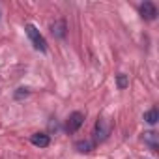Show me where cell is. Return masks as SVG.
<instances>
[{"label":"cell","mask_w":159,"mask_h":159,"mask_svg":"<svg viewBox=\"0 0 159 159\" xmlns=\"http://www.w3.org/2000/svg\"><path fill=\"white\" fill-rule=\"evenodd\" d=\"M109 133H111V124H109L105 118L98 120V124H96V139H98L99 142H103V140L109 137Z\"/></svg>","instance_id":"4"},{"label":"cell","mask_w":159,"mask_h":159,"mask_svg":"<svg viewBox=\"0 0 159 159\" xmlns=\"http://www.w3.org/2000/svg\"><path fill=\"white\" fill-rule=\"evenodd\" d=\"M84 124V114L83 112H71L69 114V118H67V122H66V131L67 133H75V131H79L81 129V125Z\"/></svg>","instance_id":"2"},{"label":"cell","mask_w":159,"mask_h":159,"mask_svg":"<svg viewBox=\"0 0 159 159\" xmlns=\"http://www.w3.org/2000/svg\"><path fill=\"white\" fill-rule=\"evenodd\" d=\"M30 142H32L34 146H38V148H47V146L51 144V137H49L47 133H34V135L30 137Z\"/></svg>","instance_id":"5"},{"label":"cell","mask_w":159,"mask_h":159,"mask_svg":"<svg viewBox=\"0 0 159 159\" xmlns=\"http://www.w3.org/2000/svg\"><path fill=\"white\" fill-rule=\"evenodd\" d=\"M30 92H28V88H17V92H15V99H23V98H26Z\"/></svg>","instance_id":"11"},{"label":"cell","mask_w":159,"mask_h":159,"mask_svg":"<svg viewBox=\"0 0 159 159\" xmlns=\"http://www.w3.org/2000/svg\"><path fill=\"white\" fill-rule=\"evenodd\" d=\"M75 150L79 152V153H90L92 150H94V142L92 140H77L75 142Z\"/></svg>","instance_id":"8"},{"label":"cell","mask_w":159,"mask_h":159,"mask_svg":"<svg viewBox=\"0 0 159 159\" xmlns=\"http://www.w3.org/2000/svg\"><path fill=\"white\" fill-rule=\"evenodd\" d=\"M116 83H118V88L124 90V88H127V84H129V79H127L125 73H118V75H116Z\"/></svg>","instance_id":"10"},{"label":"cell","mask_w":159,"mask_h":159,"mask_svg":"<svg viewBox=\"0 0 159 159\" xmlns=\"http://www.w3.org/2000/svg\"><path fill=\"white\" fill-rule=\"evenodd\" d=\"M25 30H26V36H28L30 43L34 45V49H36V51L45 52V51H47V41H45V38L39 34V30H38L34 25H30V23L25 26Z\"/></svg>","instance_id":"1"},{"label":"cell","mask_w":159,"mask_h":159,"mask_svg":"<svg viewBox=\"0 0 159 159\" xmlns=\"http://www.w3.org/2000/svg\"><path fill=\"white\" fill-rule=\"evenodd\" d=\"M139 11H140L142 19H146V21H155V17H157V8H155L153 2H144V4H140Z\"/></svg>","instance_id":"3"},{"label":"cell","mask_w":159,"mask_h":159,"mask_svg":"<svg viewBox=\"0 0 159 159\" xmlns=\"http://www.w3.org/2000/svg\"><path fill=\"white\" fill-rule=\"evenodd\" d=\"M66 30H67V26H66V21H56V23H52L51 25V32H52V36L54 38H66Z\"/></svg>","instance_id":"6"},{"label":"cell","mask_w":159,"mask_h":159,"mask_svg":"<svg viewBox=\"0 0 159 159\" xmlns=\"http://www.w3.org/2000/svg\"><path fill=\"white\" fill-rule=\"evenodd\" d=\"M157 120H159V114H157V109H150L146 114H144V122H148L150 125H153V124H157Z\"/></svg>","instance_id":"9"},{"label":"cell","mask_w":159,"mask_h":159,"mask_svg":"<svg viewBox=\"0 0 159 159\" xmlns=\"http://www.w3.org/2000/svg\"><path fill=\"white\" fill-rule=\"evenodd\" d=\"M157 133L155 131H146L144 133V137H142V140H144V144H148L153 152H157V148H159V142H157Z\"/></svg>","instance_id":"7"}]
</instances>
